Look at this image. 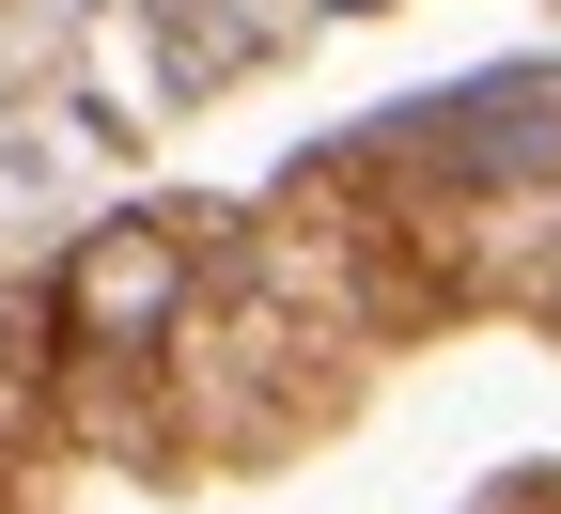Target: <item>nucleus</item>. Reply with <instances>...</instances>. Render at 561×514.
<instances>
[{
  "label": "nucleus",
  "mask_w": 561,
  "mask_h": 514,
  "mask_svg": "<svg viewBox=\"0 0 561 514\" xmlns=\"http://www.w3.org/2000/svg\"><path fill=\"white\" fill-rule=\"evenodd\" d=\"M172 281H187L172 235H110L79 281H62V312H79V328H157V312H172Z\"/></svg>",
  "instance_id": "1"
}]
</instances>
